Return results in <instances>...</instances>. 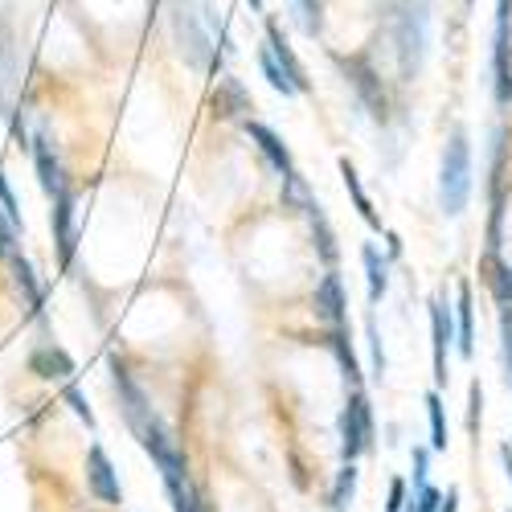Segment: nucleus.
Masks as SVG:
<instances>
[{"instance_id": "21", "label": "nucleus", "mask_w": 512, "mask_h": 512, "mask_svg": "<svg viewBox=\"0 0 512 512\" xmlns=\"http://www.w3.org/2000/svg\"><path fill=\"white\" fill-rule=\"evenodd\" d=\"M308 222H312V242H316L320 263H324L328 271H336V263H340V246H336V234H332V226H328V218H324V209H320V205L308 213Z\"/></svg>"}, {"instance_id": "3", "label": "nucleus", "mask_w": 512, "mask_h": 512, "mask_svg": "<svg viewBox=\"0 0 512 512\" xmlns=\"http://www.w3.org/2000/svg\"><path fill=\"white\" fill-rule=\"evenodd\" d=\"M377 447V422H373V406L365 398V390L357 386L340 410V459L345 463H357L365 451Z\"/></svg>"}, {"instance_id": "38", "label": "nucleus", "mask_w": 512, "mask_h": 512, "mask_svg": "<svg viewBox=\"0 0 512 512\" xmlns=\"http://www.w3.org/2000/svg\"><path fill=\"white\" fill-rule=\"evenodd\" d=\"M0 209L9 213V222H13V226H21V205H17V197H13V189H9L5 177H0Z\"/></svg>"}, {"instance_id": "17", "label": "nucleus", "mask_w": 512, "mask_h": 512, "mask_svg": "<svg viewBox=\"0 0 512 512\" xmlns=\"http://www.w3.org/2000/svg\"><path fill=\"white\" fill-rule=\"evenodd\" d=\"M29 373H37L41 381H66L74 377V357L58 345H41L29 353Z\"/></svg>"}, {"instance_id": "41", "label": "nucleus", "mask_w": 512, "mask_h": 512, "mask_svg": "<svg viewBox=\"0 0 512 512\" xmlns=\"http://www.w3.org/2000/svg\"><path fill=\"white\" fill-rule=\"evenodd\" d=\"M386 242H390V259H398V254H402V242H398V234H386Z\"/></svg>"}, {"instance_id": "34", "label": "nucleus", "mask_w": 512, "mask_h": 512, "mask_svg": "<svg viewBox=\"0 0 512 512\" xmlns=\"http://www.w3.org/2000/svg\"><path fill=\"white\" fill-rule=\"evenodd\" d=\"M439 504H443V492L435 484H422V488H414V500L406 508L410 512H439Z\"/></svg>"}, {"instance_id": "23", "label": "nucleus", "mask_w": 512, "mask_h": 512, "mask_svg": "<svg viewBox=\"0 0 512 512\" xmlns=\"http://www.w3.org/2000/svg\"><path fill=\"white\" fill-rule=\"evenodd\" d=\"M357 484H361L357 463H340L336 484H332V492H328V508H332V512H349V508H353V496H357Z\"/></svg>"}, {"instance_id": "24", "label": "nucleus", "mask_w": 512, "mask_h": 512, "mask_svg": "<svg viewBox=\"0 0 512 512\" xmlns=\"http://www.w3.org/2000/svg\"><path fill=\"white\" fill-rule=\"evenodd\" d=\"M164 492H168V500H173V512H213L201 500V492L189 484V476H168L164 480Z\"/></svg>"}, {"instance_id": "14", "label": "nucleus", "mask_w": 512, "mask_h": 512, "mask_svg": "<svg viewBox=\"0 0 512 512\" xmlns=\"http://www.w3.org/2000/svg\"><path fill=\"white\" fill-rule=\"evenodd\" d=\"M455 349L463 361L476 357V304H472V283H459L455 295Z\"/></svg>"}, {"instance_id": "35", "label": "nucleus", "mask_w": 512, "mask_h": 512, "mask_svg": "<svg viewBox=\"0 0 512 512\" xmlns=\"http://www.w3.org/2000/svg\"><path fill=\"white\" fill-rule=\"evenodd\" d=\"M410 467H414V488L431 484V447H414L410 451Z\"/></svg>"}, {"instance_id": "9", "label": "nucleus", "mask_w": 512, "mask_h": 512, "mask_svg": "<svg viewBox=\"0 0 512 512\" xmlns=\"http://www.w3.org/2000/svg\"><path fill=\"white\" fill-rule=\"evenodd\" d=\"M87 488L95 492V500L119 508L123 504V484H119V472H115V463L107 459V451L95 443L87 451Z\"/></svg>"}, {"instance_id": "8", "label": "nucleus", "mask_w": 512, "mask_h": 512, "mask_svg": "<svg viewBox=\"0 0 512 512\" xmlns=\"http://www.w3.org/2000/svg\"><path fill=\"white\" fill-rule=\"evenodd\" d=\"M312 308L324 320V328H349V295H345V283H340L336 271H324V279L316 283Z\"/></svg>"}, {"instance_id": "30", "label": "nucleus", "mask_w": 512, "mask_h": 512, "mask_svg": "<svg viewBox=\"0 0 512 512\" xmlns=\"http://www.w3.org/2000/svg\"><path fill=\"white\" fill-rule=\"evenodd\" d=\"M259 70H263V78H267V82H271V87H275V91H279V95H287V99H291V95H300V91H295V87H291V78H287V74H283V66H279V62H275V54H271V50H267V46H263V50H259Z\"/></svg>"}, {"instance_id": "10", "label": "nucleus", "mask_w": 512, "mask_h": 512, "mask_svg": "<svg viewBox=\"0 0 512 512\" xmlns=\"http://www.w3.org/2000/svg\"><path fill=\"white\" fill-rule=\"evenodd\" d=\"M422 46H426V9L414 5V9L402 13V29H398V54H402V74L406 78L418 74Z\"/></svg>"}, {"instance_id": "29", "label": "nucleus", "mask_w": 512, "mask_h": 512, "mask_svg": "<svg viewBox=\"0 0 512 512\" xmlns=\"http://www.w3.org/2000/svg\"><path fill=\"white\" fill-rule=\"evenodd\" d=\"M291 9H295V21H300V29L308 37H316L324 29V0H291Z\"/></svg>"}, {"instance_id": "11", "label": "nucleus", "mask_w": 512, "mask_h": 512, "mask_svg": "<svg viewBox=\"0 0 512 512\" xmlns=\"http://www.w3.org/2000/svg\"><path fill=\"white\" fill-rule=\"evenodd\" d=\"M242 132L250 136V144L254 148H259L263 152V160L275 168V173L279 177H291L295 173V160H291V148L271 132V127L267 123H259V119H242Z\"/></svg>"}, {"instance_id": "26", "label": "nucleus", "mask_w": 512, "mask_h": 512, "mask_svg": "<svg viewBox=\"0 0 512 512\" xmlns=\"http://www.w3.org/2000/svg\"><path fill=\"white\" fill-rule=\"evenodd\" d=\"M365 340H369V377L373 381H386V349H381V328L377 316H365Z\"/></svg>"}, {"instance_id": "6", "label": "nucleus", "mask_w": 512, "mask_h": 512, "mask_svg": "<svg viewBox=\"0 0 512 512\" xmlns=\"http://www.w3.org/2000/svg\"><path fill=\"white\" fill-rule=\"evenodd\" d=\"M455 345V308L435 295L431 300V365H435V386H447V353Z\"/></svg>"}, {"instance_id": "44", "label": "nucleus", "mask_w": 512, "mask_h": 512, "mask_svg": "<svg viewBox=\"0 0 512 512\" xmlns=\"http://www.w3.org/2000/svg\"><path fill=\"white\" fill-rule=\"evenodd\" d=\"M406 512H410V508H406Z\"/></svg>"}, {"instance_id": "27", "label": "nucleus", "mask_w": 512, "mask_h": 512, "mask_svg": "<svg viewBox=\"0 0 512 512\" xmlns=\"http://www.w3.org/2000/svg\"><path fill=\"white\" fill-rule=\"evenodd\" d=\"M9 267H13V283L25 291V304H29V312H41V287H37V279H33V267L21 259V254H13Z\"/></svg>"}, {"instance_id": "40", "label": "nucleus", "mask_w": 512, "mask_h": 512, "mask_svg": "<svg viewBox=\"0 0 512 512\" xmlns=\"http://www.w3.org/2000/svg\"><path fill=\"white\" fill-rule=\"evenodd\" d=\"M500 463H504V476H508V484H512V443L500 447Z\"/></svg>"}, {"instance_id": "4", "label": "nucleus", "mask_w": 512, "mask_h": 512, "mask_svg": "<svg viewBox=\"0 0 512 512\" xmlns=\"http://www.w3.org/2000/svg\"><path fill=\"white\" fill-rule=\"evenodd\" d=\"M173 29H177V41H181V54L189 66L197 70H218V46H213V33L205 29L201 13L185 9V0H177V13H173Z\"/></svg>"}, {"instance_id": "7", "label": "nucleus", "mask_w": 512, "mask_h": 512, "mask_svg": "<svg viewBox=\"0 0 512 512\" xmlns=\"http://www.w3.org/2000/svg\"><path fill=\"white\" fill-rule=\"evenodd\" d=\"M111 386H115V394H119V406H123L127 426H132V435L140 431V426H148V422L156 418V410L148 406V398H144V390H140V381L127 373V365L111 361Z\"/></svg>"}, {"instance_id": "33", "label": "nucleus", "mask_w": 512, "mask_h": 512, "mask_svg": "<svg viewBox=\"0 0 512 512\" xmlns=\"http://www.w3.org/2000/svg\"><path fill=\"white\" fill-rule=\"evenodd\" d=\"M17 234H21V226H13L9 222V213L0 209V259H13V254H21V246H17Z\"/></svg>"}, {"instance_id": "22", "label": "nucleus", "mask_w": 512, "mask_h": 512, "mask_svg": "<svg viewBox=\"0 0 512 512\" xmlns=\"http://www.w3.org/2000/svg\"><path fill=\"white\" fill-rule=\"evenodd\" d=\"M484 283L500 308L512 304V263H504L500 254H484Z\"/></svg>"}, {"instance_id": "32", "label": "nucleus", "mask_w": 512, "mask_h": 512, "mask_svg": "<svg viewBox=\"0 0 512 512\" xmlns=\"http://www.w3.org/2000/svg\"><path fill=\"white\" fill-rule=\"evenodd\" d=\"M480 418H484V390L480 381L467 386V435H480Z\"/></svg>"}, {"instance_id": "43", "label": "nucleus", "mask_w": 512, "mask_h": 512, "mask_svg": "<svg viewBox=\"0 0 512 512\" xmlns=\"http://www.w3.org/2000/svg\"><path fill=\"white\" fill-rule=\"evenodd\" d=\"M463 5H476V0H463Z\"/></svg>"}, {"instance_id": "42", "label": "nucleus", "mask_w": 512, "mask_h": 512, "mask_svg": "<svg viewBox=\"0 0 512 512\" xmlns=\"http://www.w3.org/2000/svg\"><path fill=\"white\" fill-rule=\"evenodd\" d=\"M250 9H254V13H263V0H250Z\"/></svg>"}, {"instance_id": "39", "label": "nucleus", "mask_w": 512, "mask_h": 512, "mask_svg": "<svg viewBox=\"0 0 512 512\" xmlns=\"http://www.w3.org/2000/svg\"><path fill=\"white\" fill-rule=\"evenodd\" d=\"M439 512H459V488H447V496H443Z\"/></svg>"}, {"instance_id": "13", "label": "nucleus", "mask_w": 512, "mask_h": 512, "mask_svg": "<svg viewBox=\"0 0 512 512\" xmlns=\"http://www.w3.org/2000/svg\"><path fill=\"white\" fill-rule=\"evenodd\" d=\"M267 50L275 54V62L283 66V74L291 78V87L300 91V95H308V91H312V82H308V70H304V62H300V58H295V50H291L287 33L279 29V21H267Z\"/></svg>"}, {"instance_id": "31", "label": "nucleus", "mask_w": 512, "mask_h": 512, "mask_svg": "<svg viewBox=\"0 0 512 512\" xmlns=\"http://www.w3.org/2000/svg\"><path fill=\"white\" fill-rule=\"evenodd\" d=\"M500 357H504V381L512 386V304L500 308Z\"/></svg>"}, {"instance_id": "25", "label": "nucleus", "mask_w": 512, "mask_h": 512, "mask_svg": "<svg viewBox=\"0 0 512 512\" xmlns=\"http://www.w3.org/2000/svg\"><path fill=\"white\" fill-rule=\"evenodd\" d=\"M426 418H431V451H447L451 435H447V410H443V394L439 390L426 394Z\"/></svg>"}, {"instance_id": "2", "label": "nucleus", "mask_w": 512, "mask_h": 512, "mask_svg": "<svg viewBox=\"0 0 512 512\" xmlns=\"http://www.w3.org/2000/svg\"><path fill=\"white\" fill-rule=\"evenodd\" d=\"M332 62H336L340 74H345V82L353 87L365 115L373 123H390V95H386V87H381V74L373 70V62L361 58V54H332Z\"/></svg>"}, {"instance_id": "1", "label": "nucleus", "mask_w": 512, "mask_h": 512, "mask_svg": "<svg viewBox=\"0 0 512 512\" xmlns=\"http://www.w3.org/2000/svg\"><path fill=\"white\" fill-rule=\"evenodd\" d=\"M467 201H472V140L463 127H455L439 164V205L447 218H459Z\"/></svg>"}, {"instance_id": "37", "label": "nucleus", "mask_w": 512, "mask_h": 512, "mask_svg": "<svg viewBox=\"0 0 512 512\" xmlns=\"http://www.w3.org/2000/svg\"><path fill=\"white\" fill-rule=\"evenodd\" d=\"M406 492H410V484L402 476H394L390 480V496H386V512H406V504H410Z\"/></svg>"}, {"instance_id": "18", "label": "nucleus", "mask_w": 512, "mask_h": 512, "mask_svg": "<svg viewBox=\"0 0 512 512\" xmlns=\"http://www.w3.org/2000/svg\"><path fill=\"white\" fill-rule=\"evenodd\" d=\"M340 177H345V189H349V197H353V205H357V213H361V222L381 234V213L373 209V201H369V193H365V185H361L357 164H353L349 156H340Z\"/></svg>"}, {"instance_id": "19", "label": "nucleus", "mask_w": 512, "mask_h": 512, "mask_svg": "<svg viewBox=\"0 0 512 512\" xmlns=\"http://www.w3.org/2000/svg\"><path fill=\"white\" fill-rule=\"evenodd\" d=\"M361 263H365V283H369V304H381V295L390 291V259H381V250L365 242Z\"/></svg>"}, {"instance_id": "16", "label": "nucleus", "mask_w": 512, "mask_h": 512, "mask_svg": "<svg viewBox=\"0 0 512 512\" xmlns=\"http://www.w3.org/2000/svg\"><path fill=\"white\" fill-rule=\"evenodd\" d=\"M29 148H33V168H37V181H41V189H46V197L66 189V173H62V160H58L54 144L46 136H37Z\"/></svg>"}, {"instance_id": "36", "label": "nucleus", "mask_w": 512, "mask_h": 512, "mask_svg": "<svg viewBox=\"0 0 512 512\" xmlns=\"http://www.w3.org/2000/svg\"><path fill=\"white\" fill-rule=\"evenodd\" d=\"M66 406L82 418V422H87V426H95V410H91V402H87V394H82L78 386H66Z\"/></svg>"}, {"instance_id": "20", "label": "nucleus", "mask_w": 512, "mask_h": 512, "mask_svg": "<svg viewBox=\"0 0 512 512\" xmlns=\"http://www.w3.org/2000/svg\"><path fill=\"white\" fill-rule=\"evenodd\" d=\"M324 345L332 349V357H336L340 373H345V381L357 390V386H361V361H357V353H353V345H349V328H328Z\"/></svg>"}, {"instance_id": "28", "label": "nucleus", "mask_w": 512, "mask_h": 512, "mask_svg": "<svg viewBox=\"0 0 512 512\" xmlns=\"http://www.w3.org/2000/svg\"><path fill=\"white\" fill-rule=\"evenodd\" d=\"M283 205L300 209V213H312L320 201L312 197V189H308V181L300 173H291V177H283Z\"/></svg>"}, {"instance_id": "12", "label": "nucleus", "mask_w": 512, "mask_h": 512, "mask_svg": "<svg viewBox=\"0 0 512 512\" xmlns=\"http://www.w3.org/2000/svg\"><path fill=\"white\" fill-rule=\"evenodd\" d=\"M50 222H54V242H58V254H62V267H70L74 246H78V230H74V193H70V185L54 193Z\"/></svg>"}, {"instance_id": "15", "label": "nucleus", "mask_w": 512, "mask_h": 512, "mask_svg": "<svg viewBox=\"0 0 512 512\" xmlns=\"http://www.w3.org/2000/svg\"><path fill=\"white\" fill-rule=\"evenodd\" d=\"M209 111L218 115V119H250L246 111H254V99H250V91L242 87L238 78H218V91L209 95Z\"/></svg>"}, {"instance_id": "5", "label": "nucleus", "mask_w": 512, "mask_h": 512, "mask_svg": "<svg viewBox=\"0 0 512 512\" xmlns=\"http://www.w3.org/2000/svg\"><path fill=\"white\" fill-rule=\"evenodd\" d=\"M492 91H496V103H500V107H512V0H496Z\"/></svg>"}]
</instances>
